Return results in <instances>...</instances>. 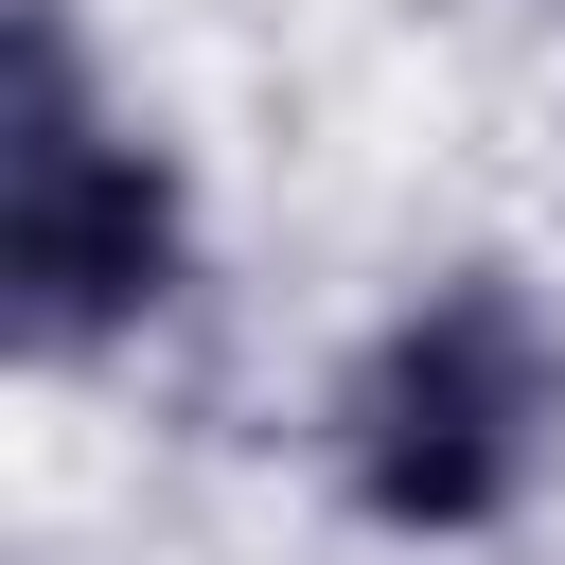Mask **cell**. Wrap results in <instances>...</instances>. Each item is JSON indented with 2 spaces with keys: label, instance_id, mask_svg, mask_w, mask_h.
Instances as JSON below:
<instances>
[{
  "label": "cell",
  "instance_id": "6da1fadb",
  "mask_svg": "<svg viewBox=\"0 0 565 565\" xmlns=\"http://www.w3.org/2000/svg\"><path fill=\"white\" fill-rule=\"evenodd\" d=\"M212 300V177L106 71L88 0H0V353L18 388H106Z\"/></svg>",
  "mask_w": 565,
  "mask_h": 565
},
{
  "label": "cell",
  "instance_id": "7a4b0ae2",
  "mask_svg": "<svg viewBox=\"0 0 565 565\" xmlns=\"http://www.w3.org/2000/svg\"><path fill=\"white\" fill-rule=\"evenodd\" d=\"M547 477H565V300L512 247L406 265L318 371L335 530H371L406 565H459V547H512L547 512Z\"/></svg>",
  "mask_w": 565,
  "mask_h": 565
}]
</instances>
